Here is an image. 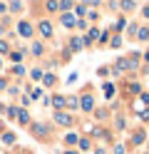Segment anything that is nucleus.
I'll return each instance as SVG.
<instances>
[{"instance_id": "4468645a", "label": "nucleus", "mask_w": 149, "mask_h": 154, "mask_svg": "<svg viewBox=\"0 0 149 154\" xmlns=\"http://www.w3.org/2000/svg\"><path fill=\"white\" fill-rule=\"evenodd\" d=\"M132 142H134V144H142V142H144V134H142V132L134 134V139H132Z\"/></svg>"}, {"instance_id": "aec40b11", "label": "nucleus", "mask_w": 149, "mask_h": 154, "mask_svg": "<svg viewBox=\"0 0 149 154\" xmlns=\"http://www.w3.org/2000/svg\"><path fill=\"white\" fill-rule=\"evenodd\" d=\"M5 50H8V42H5V40H0V52H5Z\"/></svg>"}, {"instance_id": "7ed1b4c3", "label": "nucleus", "mask_w": 149, "mask_h": 154, "mask_svg": "<svg viewBox=\"0 0 149 154\" xmlns=\"http://www.w3.org/2000/svg\"><path fill=\"white\" fill-rule=\"evenodd\" d=\"M40 32H42L45 37H50V35H52V27H50V23H40Z\"/></svg>"}, {"instance_id": "4be33fe9", "label": "nucleus", "mask_w": 149, "mask_h": 154, "mask_svg": "<svg viewBox=\"0 0 149 154\" xmlns=\"http://www.w3.org/2000/svg\"><path fill=\"white\" fill-rule=\"evenodd\" d=\"M144 57H147V62H149V52H147V55H144Z\"/></svg>"}, {"instance_id": "1a4fd4ad", "label": "nucleus", "mask_w": 149, "mask_h": 154, "mask_svg": "<svg viewBox=\"0 0 149 154\" xmlns=\"http://www.w3.org/2000/svg\"><path fill=\"white\" fill-rule=\"evenodd\" d=\"M65 142H67V144H75V142H77V134H75V132H70L67 137H65Z\"/></svg>"}, {"instance_id": "6ab92c4d", "label": "nucleus", "mask_w": 149, "mask_h": 154, "mask_svg": "<svg viewBox=\"0 0 149 154\" xmlns=\"http://www.w3.org/2000/svg\"><path fill=\"white\" fill-rule=\"evenodd\" d=\"M62 8H67V10H70V8H72V0H62Z\"/></svg>"}, {"instance_id": "412c9836", "label": "nucleus", "mask_w": 149, "mask_h": 154, "mask_svg": "<svg viewBox=\"0 0 149 154\" xmlns=\"http://www.w3.org/2000/svg\"><path fill=\"white\" fill-rule=\"evenodd\" d=\"M144 17H149V5H147V8H144Z\"/></svg>"}, {"instance_id": "9b49d317", "label": "nucleus", "mask_w": 149, "mask_h": 154, "mask_svg": "<svg viewBox=\"0 0 149 154\" xmlns=\"http://www.w3.org/2000/svg\"><path fill=\"white\" fill-rule=\"evenodd\" d=\"M122 8H124V10H132V8H134V0H124Z\"/></svg>"}, {"instance_id": "f3484780", "label": "nucleus", "mask_w": 149, "mask_h": 154, "mask_svg": "<svg viewBox=\"0 0 149 154\" xmlns=\"http://www.w3.org/2000/svg\"><path fill=\"white\" fill-rule=\"evenodd\" d=\"M97 35H99L97 30H89V37H87V42H92V40H95V37H97Z\"/></svg>"}, {"instance_id": "5701e85b", "label": "nucleus", "mask_w": 149, "mask_h": 154, "mask_svg": "<svg viewBox=\"0 0 149 154\" xmlns=\"http://www.w3.org/2000/svg\"><path fill=\"white\" fill-rule=\"evenodd\" d=\"M65 154H77V152H65Z\"/></svg>"}, {"instance_id": "6e6552de", "label": "nucleus", "mask_w": 149, "mask_h": 154, "mask_svg": "<svg viewBox=\"0 0 149 154\" xmlns=\"http://www.w3.org/2000/svg\"><path fill=\"white\" fill-rule=\"evenodd\" d=\"M17 119H20V124H27V122H30V117H27V112H20V114H17Z\"/></svg>"}, {"instance_id": "f257e3e1", "label": "nucleus", "mask_w": 149, "mask_h": 154, "mask_svg": "<svg viewBox=\"0 0 149 154\" xmlns=\"http://www.w3.org/2000/svg\"><path fill=\"white\" fill-rule=\"evenodd\" d=\"M17 30H20V35H23V37H30V35H33V27H30V23H20Z\"/></svg>"}, {"instance_id": "dca6fc26", "label": "nucleus", "mask_w": 149, "mask_h": 154, "mask_svg": "<svg viewBox=\"0 0 149 154\" xmlns=\"http://www.w3.org/2000/svg\"><path fill=\"white\" fill-rule=\"evenodd\" d=\"M79 47H82V40H77V37H75V40H72V50H79Z\"/></svg>"}, {"instance_id": "20e7f679", "label": "nucleus", "mask_w": 149, "mask_h": 154, "mask_svg": "<svg viewBox=\"0 0 149 154\" xmlns=\"http://www.w3.org/2000/svg\"><path fill=\"white\" fill-rule=\"evenodd\" d=\"M62 25H65V27H72V25H75V17L70 15V13H65V15H62Z\"/></svg>"}, {"instance_id": "ddd939ff", "label": "nucleus", "mask_w": 149, "mask_h": 154, "mask_svg": "<svg viewBox=\"0 0 149 154\" xmlns=\"http://www.w3.org/2000/svg\"><path fill=\"white\" fill-rule=\"evenodd\" d=\"M104 94H107V97H112V94H114V87H112V85H104Z\"/></svg>"}, {"instance_id": "f8f14e48", "label": "nucleus", "mask_w": 149, "mask_h": 154, "mask_svg": "<svg viewBox=\"0 0 149 154\" xmlns=\"http://www.w3.org/2000/svg\"><path fill=\"white\" fill-rule=\"evenodd\" d=\"M10 60H13V62H20V60H23V52H13V55H10Z\"/></svg>"}, {"instance_id": "423d86ee", "label": "nucleus", "mask_w": 149, "mask_h": 154, "mask_svg": "<svg viewBox=\"0 0 149 154\" xmlns=\"http://www.w3.org/2000/svg\"><path fill=\"white\" fill-rule=\"evenodd\" d=\"M79 104H82V109H92V100H89L87 94L82 97V102H79Z\"/></svg>"}, {"instance_id": "f03ea898", "label": "nucleus", "mask_w": 149, "mask_h": 154, "mask_svg": "<svg viewBox=\"0 0 149 154\" xmlns=\"http://www.w3.org/2000/svg\"><path fill=\"white\" fill-rule=\"evenodd\" d=\"M55 119H57L60 124H70V122H72V117H70V114H65V112H57Z\"/></svg>"}, {"instance_id": "2eb2a0df", "label": "nucleus", "mask_w": 149, "mask_h": 154, "mask_svg": "<svg viewBox=\"0 0 149 154\" xmlns=\"http://www.w3.org/2000/svg\"><path fill=\"white\" fill-rule=\"evenodd\" d=\"M139 40H149V30H139Z\"/></svg>"}, {"instance_id": "9d476101", "label": "nucleus", "mask_w": 149, "mask_h": 154, "mask_svg": "<svg viewBox=\"0 0 149 154\" xmlns=\"http://www.w3.org/2000/svg\"><path fill=\"white\" fill-rule=\"evenodd\" d=\"M35 134H37V137H45V127H42V124H35Z\"/></svg>"}, {"instance_id": "a211bd4d", "label": "nucleus", "mask_w": 149, "mask_h": 154, "mask_svg": "<svg viewBox=\"0 0 149 154\" xmlns=\"http://www.w3.org/2000/svg\"><path fill=\"white\" fill-rule=\"evenodd\" d=\"M33 52L35 55H42V45H33Z\"/></svg>"}, {"instance_id": "0eeeda50", "label": "nucleus", "mask_w": 149, "mask_h": 154, "mask_svg": "<svg viewBox=\"0 0 149 154\" xmlns=\"http://www.w3.org/2000/svg\"><path fill=\"white\" fill-rule=\"evenodd\" d=\"M3 142H5V144H13V142H15V134H13V132H5V134H3Z\"/></svg>"}, {"instance_id": "39448f33", "label": "nucleus", "mask_w": 149, "mask_h": 154, "mask_svg": "<svg viewBox=\"0 0 149 154\" xmlns=\"http://www.w3.org/2000/svg\"><path fill=\"white\" fill-rule=\"evenodd\" d=\"M65 102H67V100H65V97H60V94H55V100H52V104H55L57 109H62V107H65Z\"/></svg>"}]
</instances>
